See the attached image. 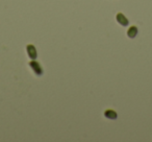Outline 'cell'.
Here are the masks:
<instances>
[{
    "instance_id": "cell-1",
    "label": "cell",
    "mask_w": 152,
    "mask_h": 142,
    "mask_svg": "<svg viewBox=\"0 0 152 142\" xmlns=\"http://www.w3.org/2000/svg\"><path fill=\"white\" fill-rule=\"evenodd\" d=\"M29 66L32 70H34V72L36 73L38 77H41V75L44 73V70H43L42 66L40 65L39 62H37L36 60H32L31 62H29Z\"/></svg>"
},
{
    "instance_id": "cell-2",
    "label": "cell",
    "mask_w": 152,
    "mask_h": 142,
    "mask_svg": "<svg viewBox=\"0 0 152 142\" xmlns=\"http://www.w3.org/2000/svg\"><path fill=\"white\" fill-rule=\"evenodd\" d=\"M26 50H27L28 57H30L31 60H36L37 57H38V53H37V49L36 47L34 46L32 44H28L26 46Z\"/></svg>"
},
{
    "instance_id": "cell-3",
    "label": "cell",
    "mask_w": 152,
    "mask_h": 142,
    "mask_svg": "<svg viewBox=\"0 0 152 142\" xmlns=\"http://www.w3.org/2000/svg\"><path fill=\"white\" fill-rule=\"evenodd\" d=\"M116 19H117V22L119 24H121L122 26H127L129 24V21L127 20V18L123 15L122 13H118L116 16Z\"/></svg>"
},
{
    "instance_id": "cell-4",
    "label": "cell",
    "mask_w": 152,
    "mask_h": 142,
    "mask_svg": "<svg viewBox=\"0 0 152 142\" xmlns=\"http://www.w3.org/2000/svg\"><path fill=\"white\" fill-rule=\"evenodd\" d=\"M104 116L107 119L115 120V119H117V117H118V114H117V112H115L114 110H106L105 112H104Z\"/></svg>"
},
{
    "instance_id": "cell-5",
    "label": "cell",
    "mask_w": 152,
    "mask_h": 142,
    "mask_svg": "<svg viewBox=\"0 0 152 142\" xmlns=\"http://www.w3.org/2000/svg\"><path fill=\"white\" fill-rule=\"evenodd\" d=\"M137 35V26H130L127 30V36L129 37L130 39H133L135 38Z\"/></svg>"
}]
</instances>
